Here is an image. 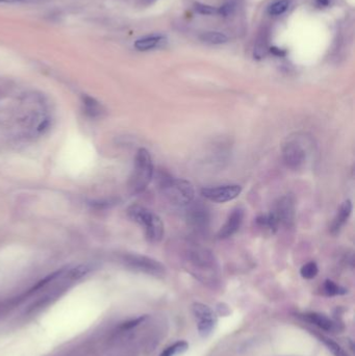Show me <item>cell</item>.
<instances>
[{
    "instance_id": "7",
    "label": "cell",
    "mask_w": 355,
    "mask_h": 356,
    "mask_svg": "<svg viewBox=\"0 0 355 356\" xmlns=\"http://www.w3.org/2000/svg\"><path fill=\"white\" fill-rule=\"evenodd\" d=\"M242 192V188L239 185H226L204 188L201 190L203 197L213 202L224 203L236 199Z\"/></svg>"
},
{
    "instance_id": "3",
    "label": "cell",
    "mask_w": 355,
    "mask_h": 356,
    "mask_svg": "<svg viewBox=\"0 0 355 356\" xmlns=\"http://www.w3.org/2000/svg\"><path fill=\"white\" fill-rule=\"evenodd\" d=\"M161 189L167 199L177 206H187L191 204L195 197L193 185L185 179H175L170 176H164L161 178Z\"/></svg>"
},
{
    "instance_id": "1",
    "label": "cell",
    "mask_w": 355,
    "mask_h": 356,
    "mask_svg": "<svg viewBox=\"0 0 355 356\" xmlns=\"http://www.w3.org/2000/svg\"><path fill=\"white\" fill-rule=\"evenodd\" d=\"M128 216L144 229L146 239L150 243L156 244L162 241L165 232L164 224L156 214L144 206L132 205L128 208Z\"/></svg>"
},
{
    "instance_id": "8",
    "label": "cell",
    "mask_w": 355,
    "mask_h": 356,
    "mask_svg": "<svg viewBox=\"0 0 355 356\" xmlns=\"http://www.w3.org/2000/svg\"><path fill=\"white\" fill-rule=\"evenodd\" d=\"M187 260L199 271H215L217 263L211 251L201 247H192L187 253Z\"/></svg>"
},
{
    "instance_id": "11",
    "label": "cell",
    "mask_w": 355,
    "mask_h": 356,
    "mask_svg": "<svg viewBox=\"0 0 355 356\" xmlns=\"http://www.w3.org/2000/svg\"><path fill=\"white\" fill-rule=\"evenodd\" d=\"M188 220L190 224L198 230L205 229L209 224L210 217L206 208L200 204H196L191 207L188 213Z\"/></svg>"
},
{
    "instance_id": "12",
    "label": "cell",
    "mask_w": 355,
    "mask_h": 356,
    "mask_svg": "<svg viewBox=\"0 0 355 356\" xmlns=\"http://www.w3.org/2000/svg\"><path fill=\"white\" fill-rule=\"evenodd\" d=\"M352 213V203L350 200H346L343 202L339 208V211L337 213V216L335 217L333 224L330 226V230L333 233H338L341 228L345 225V223L348 221L350 215Z\"/></svg>"
},
{
    "instance_id": "17",
    "label": "cell",
    "mask_w": 355,
    "mask_h": 356,
    "mask_svg": "<svg viewBox=\"0 0 355 356\" xmlns=\"http://www.w3.org/2000/svg\"><path fill=\"white\" fill-rule=\"evenodd\" d=\"M189 348L188 343L185 341H179L173 344L172 346L168 347L165 351L162 352L160 356H176L178 354H181L183 352H186Z\"/></svg>"
},
{
    "instance_id": "18",
    "label": "cell",
    "mask_w": 355,
    "mask_h": 356,
    "mask_svg": "<svg viewBox=\"0 0 355 356\" xmlns=\"http://www.w3.org/2000/svg\"><path fill=\"white\" fill-rule=\"evenodd\" d=\"M324 291L328 296H339V295H345L347 290L343 287L337 285L333 280H326L324 284Z\"/></svg>"
},
{
    "instance_id": "24",
    "label": "cell",
    "mask_w": 355,
    "mask_h": 356,
    "mask_svg": "<svg viewBox=\"0 0 355 356\" xmlns=\"http://www.w3.org/2000/svg\"><path fill=\"white\" fill-rule=\"evenodd\" d=\"M234 8H235L234 4H232V3H226V4L222 5L221 7H219L217 9V13H219L221 16L227 17L232 13V10H234Z\"/></svg>"
},
{
    "instance_id": "21",
    "label": "cell",
    "mask_w": 355,
    "mask_h": 356,
    "mask_svg": "<svg viewBox=\"0 0 355 356\" xmlns=\"http://www.w3.org/2000/svg\"><path fill=\"white\" fill-rule=\"evenodd\" d=\"M323 342L325 345L328 347V349L333 352V354L335 356H349L345 351L344 349H343L339 344H337L335 341L333 340H330V339H327V338H322Z\"/></svg>"
},
{
    "instance_id": "14",
    "label": "cell",
    "mask_w": 355,
    "mask_h": 356,
    "mask_svg": "<svg viewBox=\"0 0 355 356\" xmlns=\"http://www.w3.org/2000/svg\"><path fill=\"white\" fill-rule=\"evenodd\" d=\"M304 320L308 321L317 327H319L320 329H323L325 331H334L336 330V323L334 321L330 320L329 318L322 314L318 313H311L304 315Z\"/></svg>"
},
{
    "instance_id": "25",
    "label": "cell",
    "mask_w": 355,
    "mask_h": 356,
    "mask_svg": "<svg viewBox=\"0 0 355 356\" xmlns=\"http://www.w3.org/2000/svg\"><path fill=\"white\" fill-rule=\"evenodd\" d=\"M143 320H144V317H141V318H139V319H136V320H132V321H130V322L125 323V324L123 325V328H124V329L132 328V327H134V326H137L138 324H140Z\"/></svg>"
},
{
    "instance_id": "20",
    "label": "cell",
    "mask_w": 355,
    "mask_h": 356,
    "mask_svg": "<svg viewBox=\"0 0 355 356\" xmlns=\"http://www.w3.org/2000/svg\"><path fill=\"white\" fill-rule=\"evenodd\" d=\"M289 7V0H278L270 5L268 9V13L272 16H278L284 14Z\"/></svg>"
},
{
    "instance_id": "26",
    "label": "cell",
    "mask_w": 355,
    "mask_h": 356,
    "mask_svg": "<svg viewBox=\"0 0 355 356\" xmlns=\"http://www.w3.org/2000/svg\"><path fill=\"white\" fill-rule=\"evenodd\" d=\"M30 1H36V0H0V2H5V3H16V2H30Z\"/></svg>"
},
{
    "instance_id": "6",
    "label": "cell",
    "mask_w": 355,
    "mask_h": 356,
    "mask_svg": "<svg viewBox=\"0 0 355 356\" xmlns=\"http://www.w3.org/2000/svg\"><path fill=\"white\" fill-rule=\"evenodd\" d=\"M192 310L196 320L198 321L197 326L199 335L201 337H207L211 335L217 322V318L214 311L202 303H195Z\"/></svg>"
},
{
    "instance_id": "4",
    "label": "cell",
    "mask_w": 355,
    "mask_h": 356,
    "mask_svg": "<svg viewBox=\"0 0 355 356\" xmlns=\"http://www.w3.org/2000/svg\"><path fill=\"white\" fill-rule=\"evenodd\" d=\"M123 262L127 267L145 274L153 276H162L165 274V267L160 262L150 259L148 256L140 254H125L123 256Z\"/></svg>"
},
{
    "instance_id": "19",
    "label": "cell",
    "mask_w": 355,
    "mask_h": 356,
    "mask_svg": "<svg viewBox=\"0 0 355 356\" xmlns=\"http://www.w3.org/2000/svg\"><path fill=\"white\" fill-rule=\"evenodd\" d=\"M318 272H319V269H318V266L316 263L311 262L305 264L301 270H300V274L303 278L305 279H313L317 276Z\"/></svg>"
},
{
    "instance_id": "9",
    "label": "cell",
    "mask_w": 355,
    "mask_h": 356,
    "mask_svg": "<svg viewBox=\"0 0 355 356\" xmlns=\"http://www.w3.org/2000/svg\"><path fill=\"white\" fill-rule=\"evenodd\" d=\"M272 213L278 220L279 225L281 224L291 227L294 224V220H295V203H294L292 196L287 195L281 197L276 203Z\"/></svg>"
},
{
    "instance_id": "2",
    "label": "cell",
    "mask_w": 355,
    "mask_h": 356,
    "mask_svg": "<svg viewBox=\"0 0 355 356\" xmlns=\"http://www.w3.org/2000/svg\"><path fill=\"white\" fill-rule=\"evenodd\" d=\"M153 176V164L149 151L141 148L134 158V167L129 180V188L133 194L143 192L149 186Z\"/></svg>"
},
{
    "instance_id": "15",
    "label": "cell",
    "mask_w": 355,
    "mask_h": 356,
    "mask_svg": "<svg viewBox=\"0 0 355 356\" xmlns=\"http://www.w3.org/2000/svg\"><path fill=\"white\" fill-rule=\"evenodd\" d=\"M201 40L207 44L220 45L228 42V36L220 31H206L201 34Z\"/></svg>"
},
{
    "instance_id": "10",
    "label": "cell",
    "mask_w": 355,
    "mask_h": 356,
    "mask_svg": "<svg viewBox=\"0 0 355 356\" xmlns=\"http://www.w3.org/2000/svg\"><path fill=\"white\" fill-rule=\"evenodd\" d=\"M244 220V211L242 208H236L231 212L225 224L220 228L218 232V238L224 240L234 236L235 233L240 229Z\"/></svg>"
},
{
    "instance_id": "28",
    "label": "cell",
    "mask_w": 355,
    "mask_h": 356,
    "mask_svg": "<svg viewBox=\"0 0 355 356\" xmlns=\"http://www.w3.org/2000/svg\"><path fill=\"white\" fill-rule=\"evenodd\" d=\"M272 51H273L275 54H277V55H283V54H285V52H281V50H279L278 48H272Z\"/></svg>"
},
{
    "instance_id": "23",
    "label": "cell",
    "mask_w": 355,
    "mask_h": 356,
    "mask_svg": "<svg viewBox=\"0 0 355 356\" xmlns=\"http://www.w3.org/2000/svg\"><path fill=\"white\" fill-rule=\"evenodd\" d=\"M195 9L197 13L201 15H213L217 13V9L214 6L203 4V3H196L195 4Z\"/></svg>"
},
{
    "instance_id": "16",
    "label": "cell",
    "mask_w": 355,
    "mask_h": 356,
    "mask_svg": "<svg viewBox=\"0 0 355 356\" xmlns=\"http://www.w3.org/2000/svg\"><path fill=\"white\" fill-rule=\"evenodd\" d=\"M163 40L162 36H146V38L139 39L134 43V47L140 51L150 50V49L156 47Z\"/></svg>"
},
{
    "instance_id": "13",
    "label": "cell",
    "mask_w": 355,
    "mask_h": 356,
    "mask_svg": "<svg viewBox=\"0 0 355 356\" xmlns=\"http://www.w3.org/2000/svg\"><path fill=\"white\" fill-rule=\"evenodd\" d=\"M82 110L84 115L91 119L100 118L104 113L102 105L95 98H92L88 95L82 96Z\"/></svg>"
},
{
    "instance_id": "22",
    "label": "cell",
    "mask_w": 355,
    "mask_h": 356,
    "mask_svg": "<svg viewBox=\"0 0 355 356\" xmlns=\"http://www.w3.org/2000/svg\"><path fill=\"white\" fill-rule=\"evenodd\" d=\"M89 271H90V268L88 266H79L75 269H73L69 273V276L71 279H79L87 274Z\"/></svg>"
},
{
    "instance_id": "27",
    "label": "cell",
    "mask_w": 355,
    "mask_h": 356,
    "mask_svg": "<svg viewBox=\"0 0 355 356\" xmlns=\"http://www.w3.org/2000/svg\"><path fill=\"white\" fill-rule=\"evenodd\" d=\"M329 1H330V0H318V3H319L322 6H326V5H328Z\"/></svg>"
},
{
    "instance_id": "5",
    "label": "cell",
    "mask_w": 355,
    "mask_h": 356,
    "mask_svg": "<svg viewBox=\"0 0 355 356\" xmlns=\"http://www.w3.org/2000/svg\"><path fill=\"white\" fill-rule=\"evenodd\" d=\"M297 139L291 140L284 147V161L286 165L292 169H299L307 162L309 153L307 147Z\"/></svg>"
}]
</instances>
